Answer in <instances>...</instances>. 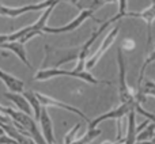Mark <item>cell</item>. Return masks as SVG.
<instances>
[{
  "label": "cell",
  "mask_w": 155,
  "mask_h": 144,
  "mask_svg": "<svg viewBox=\"0 0 155 144\" xmlns=\"http://www.w3.org/2000/svg\"><path fill=\"white\" fill-rule=\"evenodd\" d=\"M117 65H118V97H120V103H137L134 91L131 90V87L128 86V82H127V67L121 46L117 49Z\"/></svg>",
  "instance_id": "3"
},
{
  "label": "cell",
  "mask_w": 155,
  "mask_h": 144,
  "mask_svg": "<svg viewBox=\"0 0 155 144\" xmlns=\"http://www.w3.org/2000/svg\"><path fill=\"white\" fill-rule=\"evenodd\" d=\"M4 97L8 99V101L12 102V103L18 107V110H21V112L26 113V114H30V116L33 114V109H31V106H30L29 101H27L26 97L22 95L21 93L7 91V93H4Z\"/></svg>",
  "instance_id": "12"
},
{
  "label": "cell",
  "mask_w": 155,
  "mask_h": 144,
  "mask_svg": "<svg viewBox=\"0 0 155 144\" xmlns=\"http://www.w3.org/2000/svg\"><path fill=\"white\" fill-rule=\"evenodd\" d=\"M61 0H54V3L52 5H49L46 10H44L42 15L38 18V21L35 23L30 25V26H26V27H22L21 30L18 31H14V33H10L8 34V41L7 42H12V41H21V42L26 44L29 40H31L33 37H37V35H42L44 34V30L46 27V22H48L49 16L52 15L53 10L56 8V5Z\"/></svg>",
  "instance_id": "1"
},
{
  "label": "cell",
  "mask_w": 155,
  "mask_h": 144,
  "mask_svg": "<svg viewBox=\"0 0 155 144\" xmlns=\"http://www.w3.org/2000/svg\"><path fill=\"white\" fill-rule=\"evenodd\" d=\"M101 133H102V131L98 129V128H88V131L86 132L82 137L76 139L75 142L71 143V144H90L95 137L101 136Z\"/></svg>",
  "instance_id": "17"
},
{
  "label": "cell",
  "mask_w": 155,
  "mask_h": 144,
  "mask_svg": "<svg viewBox=\"0 0 155 144\" xmlns=\"http://www.w3.org/2000/svg\"><path fill=\"white\" fill-rule=\"evenodd\" d=\"M54 0H45V2H40L35 4H27L22 5V7H8L0 3V16H8V18H18V16L23 15L30 11H44L52 5Z\"/></svg>",
  "instance_id": "4"
},
{
  "label": "cell",
  "mask_w": 155,
  "mask_h": 144,
  "mask_svg": "<svg viewBox=\"0 0 155 144\" xmlns=\"http://www.w3.org/2000/svg\"><path fill=\"white\" fill-rule=\"evenodd\" d=\"M135 144H155V136L150 140H144V142H136Z\"/></svg>",
  "instance_id": "23"
},
{
  "label": "cell",
  "mask_w": 155,
  "mask_h": 144,
  "mask_svg": "<svg viewBox=\"0 0 155 144\" xmlns=\"http://www.w3.org/2000/svg\"><path fill=\"white\" fill-rule=\"evenodd\" d=\"M155 136V124L150 123L143 131H140L136 136V142H144V140H150Z\"/></svg>",
  "instance_id": "19"
},
{
  "label": "cell",
  "mask_w": 155,
  "mask_h": 144,
  "mask_svg": "<svg viewBox=\"0 0 155 144\" xmlns=\"http://www.w3.org/2000/svg\"><path fill=\"white\" fill-rule=\"evenodd\" d=\"M102 144H113V142H104Z\"/></svg>",
  "instance_id": "25"
},
{
  "label": "cell",
  "mask_w": 155,
  "mask_h": 144,
  "mask_svg": "<svg viewBox=\"0 0 155 144\" xmlns=\"http://www.w3.org/2000/svg\"><path fill=\"white\" fill-rule=\"evenodd\" d=\"M57 76H68V77H75V79H80L83 82L88 83V84H110L106 80H99L97 77H94L93 75L88 71H83V72H75L74 70L71 71H65V70H60V68H42V70L37 71V74L34 75V80L37 82H45V80L53 79Z\"/></svg>",
  "instance_id": "2"
},
{
  "label": "cell",
  "mask_w": 155,
  "mask_h": 144,
  "mask_svg": "<svg viewBox=\"0 0 155 144\" xmlns=\"http://www.w3.org/2000/svg\"><path fill=\"white\" fill-rule=\"evenodd\" d=\"M0 144H19L16 142L15 139H12L11 136H5V135H3V136H0Z\"/></svg>",
  "instance_id": "22"
},
{
  "label": "cell",
  "mask_w": 155,
  "mask_h": 144,
  "mask_svg": "<svg viewBox=\"0 0 155 144\" xmlns=\"http://www.w3.org/2000/svg\"><path fill=\"white\" fill-rule=\"evenodd\" d=\"M40 125H41V131H42V135L45 137L46 143L48 144H54V132H53V124H52V120L48 114V110L46 107H42L41 110V116H40Z\"/></svg>",
  "instance_id": "10"
},
{
  "label": "cell",
  "mask_w": 155,
  "mask_h": 144,
  "mask_svg": "<svg viewBox=\"0 0 155 144\" xmlns=\"http://www.w3.org/2000/svg\"><path fill=\"white\" fill-rule=\"evenodd\" d=\"M0 49L3 51H10L26 65L27 68H31V64H30L29 59H27V54H26V49H25V44L21 42V41H12V42H5L0 46Z\"/></svg>",
  "instance_id": "11"
},
{
  "label": "cell",
  "mask_w": 155,
  "mask_h": 144,
  "mask_svg": "<svg viewBox=\"0 0 155 144\" xmlns=\"http://www.w3.org/2000/svg\"><path fill=\"white\" fill-rule=\"evenodd\" d=\"M136 110H131L127 116V132H125V144H135L136 143V136H137V131H136Z\"/></svg>",
  "instance_id": "13"
},
{
  "label": "cell",
  "mask_w": 155,
  "mask_h": 144,
  "mask_svg": "<svg viewBox=\"0 0 155 144\" xmlns=\"http://www.w3.org/2000/svg\"><path fill=\"white\" fill-rule=\"evenodd\" d=\"M80 128H82V123L75 124L74 128L70 129V132H67V133L64 135V142H63V144H71V143L75 142V140L78 139L76 135H78V132H79Z\"/></svg>",
  "instance_id": "20"
},
{
  "label": "cell",
  "mask_w": 155,
  "mask_h": 144,
  "mask_svg": "<svg viewBox=\"0 0 155 144\" xmlns=\"http://www.w3.org/2000/svg\"><path fill=\"white\" fill-rule=\"evenodd\" d=\"M146 95H153L155 98V82L153 80H144V83L137 86V93L135 94L137 103H146V101H147Z\"/></svg>",
  "instance_id": "15"
},
{
  "label": "cell",
  "mask_w": 155,
  "mask_h": 144,
  "mask_svg": "<svg viewBox=\"0 0 155 144\" xmlns=\"http://www.w3.org/2000/svg\"><path fill=\"white\" fill-rule=\"evenodd\" d=\"M127 5H128V0H118V11H117V14H116L114 16H112L110 19H107L109 25L116 23V22H118V21H121V19L127 18V12H128Z\"/></svg>",
  "instance_id": "18"
},
{
  "label": "cell",
  "mask_w": 155,
  "mask_h": 144,
  "mask_svg": "<svg viewBox=\"0 0 155 144\" xmlns=\"http://www.w3.org/2000/svg\"><path fill=\"white\" fill-rule=\"evenodd\" d=\"M23 95L27 98V101H29L30 106H31L33 109V114H34V118L35 120H40V116H41V110H42V105H41L40 99H38L37 94H35V91H26V93H23Z\"/></svg>",
  "instance_id": "16"
},
{
  "label": "cell",
  "mask_w": 155,
  "mask_h": 144,
  "mask_svg": "<svg viewBox=\"0 0 155 144\" xmlns=\"http://www.w3.org/2000/svg\"><path fill=\"white\" fill-rule=\"evenodd\" d=\"M118 30H120L118 26H114L112 30H109V33L106 34V37L102 40V44L98 48V51H97L95 53L91 54V56L87 59V61H86V70L87 71L93 70V68L98 64V61L101 60V57L105 54V52L113 45V42L116 41V38H117V35H118Z\"/></svg>",
  "instance_id": "7"
},
{
  "label": "cell",
  "mask_w": 155,
  "mask_h": 144,
  "mask_svg": "<svg viewBox=\"0 0 155 144\" xmlns=\"http://www.w3.org/2000/svg\"><path fill=\"white\" fill-rule=\"evenodd\" d=\"M135 106H136V103H120L117 107L112 109L110 112H106V113H104V114L95 117L94 120H90L88 128H97V125H99L101 123H104V121H106V120H116V121L123 120L124 117L128 116V113L131 112V110L135 109Z\"/></svg>",
  "instance_id": "6"
},
{
  "label": "cell",
  "mask_w": 155,
  "mask_h": 144,
  "mask_svg": "<svg viewBox=\"0 0 155 144\" xmlns=\"http://www.w3.org/2000/svg\"><path fill=\"white\" fill-rule=\"evenodd\" d=\"M135 110H136L137 113H140L143 117H146L147 120H150L151 123L155 124V114H153V113H150V112H147V110H144L140 103H136V106H135Z\"/></svg>",
  "instance_id": "21"
},
{
  "label": "cell",
  "mask_w": 155,
  "mask_h": 144,
  "mask_svg": "<svg viewBox=\"0 0 155 144\" xmlns=\"http://www.w3.org/2000/svg\"><path fill=\"white\" fill-rule=\"evenodd\" d=\"M61 2H63V0H61ZM67 2H70V3H72V4H75V5H76L78 0H67Z\"/></svg>",
  "instance_id": "24"
},
{
  "label": "cell",
  "mask_w": 155,
  "mask_h": 144,
  "mask_svg": "<svg viewBox=\"0 0 155 144\" xmlns=\"http://www.w3.org/2000/svg\"><path fill=\"white\" fill-rule=\"evenodd\" d=\"M128 18H137V19H143L147 23V44L153 42V35H151V26L153 22L155 21V2L151 3L150 7H147L143 11H128L127 12Z\"/></svg>",
  "instance_id": "9"
},
{
  "label": "cell",
  "mask_w": 155,
  "mask_h": 144,
  "mask_svg": "<svg viewBox=\"0 0 155 144\" xmlns=\"http://www.w3.org/2000/svg\"><path fill=\"white\" fill-rule=\"evenodd\" d=\"M35 94H37L38 99H40L41 105H42L44 107H59V109L67 110V112H71V113H74V114L79 116V117L83 118L87 124L90 123V118H88L83 112H80L78 107L72 106V105H68V103H65V102H61V101H59V99H54V98H52V97H49V95H45V94L37 93V91H35Z\"/></svg>",
  "instance_id": "8"
},
{
  "label": "cell",
  "mask_w": 155,
  "mask_h": 144,
  "mask_svg": "<svg viewBox=\"0 0 155 144\" xmlns=\"http://www.w3.org/2000/svg\"><path fill=\"white\" fill-rule=\"evenodd\" d=\"M93 14H94L93 10H82V11L79 12V15H78L76 18H74L72 21L70 22V23L64 25V26H60V27H49V26H46L44 31L48 33V34H60V33H70V31H74L75 29H78V27H79L84 21H87V19H94L95 22H98V23L101 25L104 21L94 18Z\"/></svg>",
  "instance_id": "5"
},
{
  "label": "cell",
  "mask_w": 155,
  "mask_h": 144,
  "mask_svg": "<svg viewBox=\"0 0 155 144\" xmlns=\"http://www.w3.org/2000/svg\"><path fill=\"white\" fill-rule=\"evenodd\" d=\"M0 80H2V82L7 86L8 90L12 91V93H22V91H23L25 83L22 82L21 79H18V77L12 76L11 74H7L5 71H3L2 68H0Z\"/></svg>",
  "instance_id": "14"
}]
</instances>
